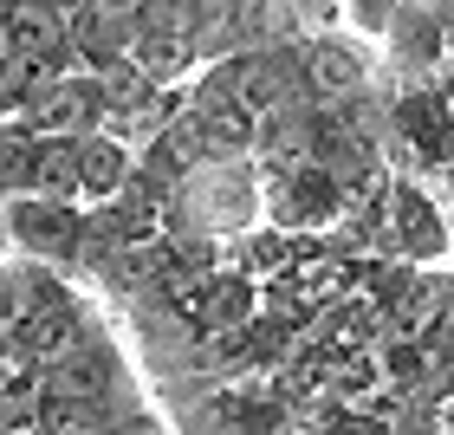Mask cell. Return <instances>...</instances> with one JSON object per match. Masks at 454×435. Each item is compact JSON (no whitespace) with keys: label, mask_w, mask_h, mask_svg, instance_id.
Instances as JSON below:
<instances>
[{"label":"cell","mask_w":454,"mask_h":435,"mask_svg":"<svg viewBox=\"0 0 454 435\" xmlns=\"http://www.w3.org/2000/svg\"><path fill=\"white\" fill-rule=\"evenodd\" d=\"M260 215V162L234 156V162H201L176 182V195L162 202V241H234L254 234Z\"/></svg>","instance_id":"cell-1"},{"label":"cell","mask_w":454,"mask_h":435,"mask_svg":"<svg viewBox=\"0 0 454 435\" xmlns=\"http://www.w3.org/2000/svg\"><path fill=\"white\" fill-rule=\"evenodd\" d=\"M350 209V189L325 162H260V215L279 234H332Z\"/></svg>","instance_id":"cell-2"},{"label":"cell","mask_w":454,"mask_h":435,"mask_svg":"<svg viewBox=\"0 0 454 435\" xmlns=\"http://www.w3.org/2000/svg\"><path fill=\"white\" fill-rule=\"evenodd\" d=\"M176 416H182V435H286L299 409L273 377H240V384L201 390Z\"/></svg>","instance_id":"cell-3"},{"label":"cell","mask_w":454,"mask_h":435,"mask_svg":"<svg viewBox=\"0 0 454 435\" xmlns=\"http://www.w3.org/2000/svg\"><path fill=\"white\" fill-rule=\"evenodd\" d=\"M454 254V227H448V209L422 182H403L389 189V209H383V241H377V260L389 266H422L435 273V260Z\"/></svg>","instance_id":"cell-4"},{"label":"cell","mask_w":454,"mask_h":435,"mask_svg":"<svg viewBox=\"0 0 454 435\" xmlns=\"http://www.w3.org/2000/svg\"><path fill=\"white\" fill-rule=\"evenodd\" d=\"M7 234H13V260L27 266H52V273L78 280V247H85V209L72 202H7Z\"/></svg>","instance_id":"cell-5"},{"label":"cell","mask_w":454,"mask_h":435,"mask_svg":"<svg viewBox=\"0 0 454 435\" xmlns=\"http://www.w3.org/2000/svg\"><path fill=\"white\" fill-rule=\"evenodd\" d=\"M377 59H383V78L389 85H428V78H442L448 66V33L435 7H389V27L377 39Z\"/></svg>","instance_id":"cell-6"},{"label":"cell","mask_w":454,"mask_h":435,"mask_svg":"<svg viewBox=\"0 0 454 435\" xmlns=\"http://www.w3.org/2000/svg\"><path fill=\"white\" fill-rule=\"evenodd\" d=\"M66 33L78 52V72L105 78L117 59H130V7H66Z\"/></svg>","instance_id":"cell-7"},{"label":"cell","mask_w":454,"mask_h":435,"mask_svg":"<svg viewBox=\"0 0 454 435\" xmlns=\"http://www.w3.org/2000/svg\"><path fill=\"white\" fill-rule=\"evenodd\" d=\"M137 176V150H123L117 137H85V150H78V189H85V209H105V202L123 195V182Z\"/></svg>","instance_id":"cell-8"},{"label":"cell","mask_w":454,"mask_h":435,"mask_svg":"<svg viewBox=\"0 0 454 435\" xmlns=\"http://www.w3.org/2000/svg\"><path fill=\"white\" fill-rule=\"evenodd\" d=\"M27 195H39V137L7 117L0 123V209Z\"/></svg>","instance_id":"cell-9"},{"label":"cell","mask_w":454,"mask_h":435,"mask_svg":"<svg viewBox=\"0 0 454 435\" xmlns=\"http://www.w3.org/2000/svg\"><path fill=\"white\" fill-rule=\"evenodd\" d=\"M435 85H442V91L454 98V52H448V66H442V78H435Z\"/></svg>","instance_id":"cell-10"},{"label":"cell","mask_w":454,"mask_h":435,"mask_svg":"<svg viewBox=\"0 0 454 435\" xmlns=\"http://www.w3.org/2000/svg\"><path fill=\"white\" fill-rule=\"evenodd\" d=\"M0 123H7V117H0Z\"/></svg>","instance_id":"cell-11"}]
</instances>
